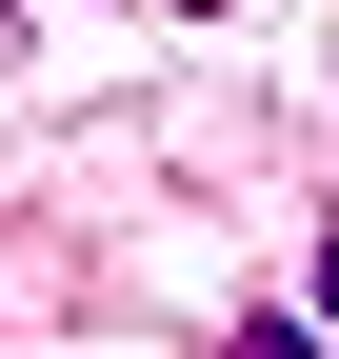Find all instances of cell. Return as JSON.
<instances>
[{
    "label": "cell",
    "instance_id": "cell-1",
    "mask_svg": "<svg viewBox=\"0 0 339 359\" xmlns=\"http://www.w3.org/2000/svg\"><path fill=\"white\" fill-rule=\"evenodd\" d=\"M220 359H339L319 320H220Z\"/></svg>",
    "mask_w": 339,
    "mask_h": 359
},
{
    "label": "cell",
    "instance_id": "cell-2",
    "mask_svg": "<svg viewBox=\"0 0 339 359\" xmlns=\"http://www.w3.org/2000/svg\"><path fill=\"white\" fill-rule=\"evenodd\" d=\"M319 320H339V240H319Z\"/></svg>",
    "mask_w": 339,
    "mask_h": 359
},
{
    "label": "cell",
    "instance_id": "cell-3",
    "mask_svg": "<svg viewBox=\"0 0 339 359\" xmlns=\"http://www.w3.org/2000/svg\"><path fill=\"white\" fill-rule=\"evenodd\" d=\"M180 20H240V0H180Z\"/></svg>",
    "mask_w": 339,
    "mask_h": 359
}]
</instances>
